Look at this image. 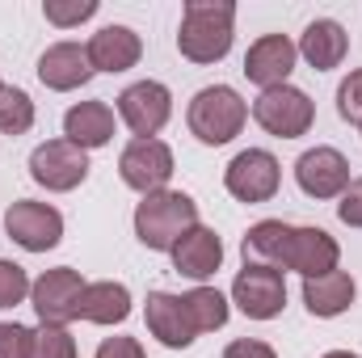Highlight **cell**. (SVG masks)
Instances as JSON below:
<instances>
[{"instance_id": "obj_35", "label": "cell", "mask_w": 362, "mask_h": 358, "mask_svg": "<svg viewBox=\"0 0 362 358\" xmlns=\"http://www.w3.org/2000/svg\"><path fill=\"white\" fill-rule=\"evenodd\" d=\"M358 127H362V122H358Z\"/></svg>"}, {"instance_id": "obj_17", "label": "cell", "mask_w": 362, "mask_h": 358, "mask_svg": "<svg viewBox=\"0 0 362 358\" xmlns=\"http://www.w3.org/2000/svg\"><path fill=\"white\" fill-rule=\"evenodd\" d=\"M144 55V42L131 25H101L89 38V64L93 72H127Z\"/></svg>"}, {"instance_id": "obj_14", "label": "cell", "mask_w": 362, "mask_h": 358, "mask_svg": "<svg viewBox=\"0 0 362 358\" xmlns=\"http://www.w3.org/2000/svg\"><path fill=\"white\" fill-rule=\"evenodd\" d=\"M144 316H148L152 337H156L160 346H169V350H185V346H194V337H198V325H194V316H189V308H185L181 295L152 291Z\"/></svg>"}, {"instance_id": "obj_30", "label": "cell", "mask_w": 362, "mask_h": 358, "mask_svg": "<svg viewBox=\"0 0 362 358\" xmlns=\"http://www.w3.org/2000/svg\"><path fill=\"white\" fill-rule=\"evenodd\" d=\"M337 219L350 224V228H362V178L350 181V190L341 194V202H337Z\"/></svg>"}, {"instance_id": "obj_24", "label": "cell", "mask_w": 362, "mask_h": 358, "mask_svg": "<svg viewBox=\"0 0 362 358\" xmlns=\"http://www.w3.org/2000/svg\"><path fill=\"white\" fill-rule=\"evenodd\" d=\"M30 127H34V101H30V93L4 85L0 89V131L4 135H25Z\"/></svg>"}, {"instance_id": "obj_11", "label": "cell", "mask_w": 362, "mask_h": 358, "mask_svg": "<svg viewBox=\"0 0 362 358\" xmlns=\"http://www.w3.org/2000/svg\"><path fill=\"white\" fill-rule=\"evenodd\" d=\"M118 173L131 190L139 194H156V190H169V178H173V152L169 144L160 139H131L118 156Z\"/></svg>"}, {"instance_id": "obj_6", "label": "cell", "mask_w": 362, "mask_h": 358, "mask_svg": "<svg viewBox=\"0 0 362 358\" xmlns=\"http://www.w3.org/2000/svg\"><path fill=\"white\" fill-rule=\"evenodd\" d=\"M232 304H236L249 321H274V316L286 308V282H282V270L245 262V270H240L236 282H232Z\"/></svg>"}, {"instance_id": "obj_7", "label": "cell", "mask_w": 362, "mask_h": 358, "mask_svg": "<svg viewBox=\"0 0 362 358\" xmlns=\"http://www.w3.org/2000/svg\"><path fill=\"white\" fill-rule=\"evenodd\" d=\"M4 232H8L21 249H30V253H47V249H55L59 236H64V215H59L51 202L21 198V202H13V207L4 211Z\"/></svg>"}, {"instance_id": "obj_33", "label": "cell", "mask_w": 362, "mask_h": 358, "mask_svg": "<svg viewBox=\"0 0 362 358\" xmlns=\"http://www.w3.org/2000/svg\"><path fill=\"white\" fill-rule=\"evenodd\" d=\"M320 358H358V354H350V350H329V354H320Z\"/></svg>"}, {"instance_id": "obj_3", "label": "cell", "mask_w": 362, "mask_h": 358, "mask_svg": "<svg viewBox=\"0 0 362 358\" xmlns=\"http://www.w3.org/2000/svg\"><path fill=\"white\" fill-rule=\"evenodd\" d=\"M194 224H198V202L181 190L144 194V202L135 207V236L156 253H173V245Z\"/></svg>"}, {"instance_id": "obj_23", "label": "cell", "mask_w": 362, "mask_h": 358, "mask_svg": "<svg viewBox=\"0 0 362 358\" xmlns=\"http://www.w3.org/2000/svg\"><path fill=\"white\" fill-rule=\"evenodd\" d=\"M181 299H185V308H189L198 333H215V329L228 325V299H223L215 287H194V291H185Z\"/></svg>"}, {"instance_id": "obj_31", "label": "cell", "mask_w": 362, "mask_h": 358, "mask_svg": "<svg viewBox=\"0 0 362 358\" xmlns=\"http://www.w3.org/2000/svg\"><path fill=\"white\" fill-rule=\"evenodd\" d=\"M93 358H148V354H144V346L135 337H105Z\"/></svg>"}, {"instance_id": "obj_25", "label": "cell", "mask_w": 362, "mask_h": 358, "mask_svg": "<svg viewBox=\"0 0 362 358\" xmlns=\"http://www.w3.org/2000/svg\"><path fill=\"white\" fill-rule=\"evenodd\" d=\"M30 358H76V337L68 333V325H38Z\"/></svg>"}, {"instance_id": "obj_18", "label": "cell", "mask_w": 362, "mask_h": 358, "mask_svg": "<svg viewBox=\"0 0 362 358\" xmlns=\"http://www.w3.org/2000/svg\"><path fill=\"white\" fill-rule=\"evenodd\" d=\"M223 262V241L211 232V228H202V224H194L185 236H181L177 245H173V270L185 274V278H211L215 270Z\"/></svg>"}, {"instance_id": "obj_15", "label": "cell", "mask_w": 362, "mask_h": 358, "mask_svg": "<svg viewBox=\"0 0 362 358\" xmlns=\"http://www.w3.org/2000/svg\"><path fill=\"white\" fill-rule=\"evenodd\" d=\"M295 59H299V47L286 38V34H266L249 47L245 55V76L262 89H278L286 85V76L295 72Z\"/></svg>"}, {"instance_id": "obj_13", "label": "cell", "mask_w": 362, "mask_h": 358, "mask_svg": "<svg viewBox=\"0 0 362 358\" xmlns=\"http://www.w3.org/2000/svg\"><path fill=\"white\" fill-rule=\"evenodd\" d=\"M295 181L308 198H341L350 190V161L337 148H312L295 161Z\"/></svg>"}, {"instance_id": "obj_34", "label": "cell", "mask_w": 362, "mask_h": 358, "mask_svg": "<svg viewBox=\"0 0 362 358\" xmlns=\"http://www.w3.org/2000/svg\"><path fill=\"white\" fill-rule=\"evenodd\" d=\"M0 89H4V85H0Z\"/></svg>"}, {"instance_id": "obj_20", "label": "cell", "mask_w": 362, "mask_h": 358, "mask_svg": "<svg viewBox=\"0 0 362 358\" xmlns=\"http://www.w3.org/2000/svg\"><path fill=\"white\" fill-rule=\"evenodd\" d=\"M346 51H350V34H346L333 17H316V21L303 30V38H299V55H303L316 72L337 68V64L346 59Z\"/></svg>"}, {"instance_id": "obj_16", "label": "cell", "mask_w": 362, "mask_h": 358, "mask_svg": "<svg viewBox=\"0 0 362 358\" xmlns=\"http://www.w3.org/2000/svg\"><path fill=\"white\" fill-rule=\"evenodd\" d=\"M93 76V64H89V47L81 42H55L38 55V81L55 93H68V89H81L89 85Z\"/></svg>"}, {"instance_id": "obj_9", "label": "cell", "mask_w": 362, "mask_h": 358, "mask_svg": "<svg viewBox=\"0 0 362 358\" xmlns=\"http://www.w3.org/2000/svg\"><path fill=\"white\" fill-rule=\"evenodd\" d=\"M278 181H282V169L266 148H249V152H236L232 165L223 169V185L232 198L240 202H270L278 194Z\"/></svg>"}, {"instance_id": "obj_28", "label": "cell", "mask_w": 362, "mask_h": 358, "mask_svg": "<svg viewBox=\"0 0 362 358\" xmlns=\"http://www.w3.org/2000/svg\"><path fill=\"white\" fill-rule=\"evenodd\" d=\"M42 13H47V21H55V25H81V21H89L93 13H97V0H72V4L47 0Z\"/></svg>"}, {"instance_id": "obj_12", "label": "cell", "mask_w": 362, "mask_h": 358, "mask_svg": "<svg viewBox=\"0 0 362 358\" xmlns=\"http://www.w3.org/2000/svg\"><path fill=\"white\" fill-rule=\"evenodd\" d=\"M118 114L135 131V139H156V131L173 114V93L160 81H139V85L118 93Z\"/></svg>"}, {"instance_id": "obj_29", "label": "cell", "mask_w": 362, "mask_h": 358, "mask_svg": "<svg viewBox=\"0 0 362 358\" xmlns=\"http://www.w3.org/2000/svg\"><path fill=\"white\" fill-rule=\"evenodd\" d=\"M337 114L346 122H362V68L341 81V89H337Z\"/></svg>"}, {"instance_id": "obj_8", "label": "cell", "mask_w": 362, "mask_h": 358, "mask_svg": "<svg viewBox=\"0 0 362 358\" xmlns=\"http://www.w3.org/2000/svg\"><path fill=\"white\" fill-rule=\"evenodd\" d=\"M30 178L38 185H47V190H55V194L76 190L81 181L89 178V152L68 144V139H47L30 156Z\"/></svg>"}, {"instance_id": "obj_32", "label": "cell", "mask_w": 362, "mask_h": 358, "mask_svg": "<svg viewBox=\"0 0 362 358\" xmlns=\"http://www.w3.org/2000/svg\"><path fill=\"white\" fill-rule=\"evenodd\" d=\"M223 358H278V354H274V346L257 342V337H240L223 350Z\"/></svg>"}, {"instance_id": "obj_22", "label": "cell", "mask_w": 362, "mask_h": 358, "mask_svg": "<svg viewBox=\"0 0 362 358\" xmlns=\"http://www.w3.org/2000/svg\"><path fill=\"white\" fill-rule=\"evenodd\" d=\"M354 278L346 274V270H329V274H320V278H303V304H308V312L312 316H341L350 304H354Z\"/></svg>"}, {"instance_id": "obj_1", "label": "cell", "mask_w": 362, "mask_h": 358, "mask_svg": "<svg viewBox=\"0 0 362 358\" xmlns=\"http://www.w3.org/2000/svg\"><path fill=\"white\" fill-rule=\"evenodd\" d=\"M245 262L274 270H295L303 278H320L341 262V245L325 232V228H295L282 219H262L245 232L240 241Z\"/></svg>"}, {"instance_id": "obj_5", "label": "cell", "mask_w": 362, "mask_h": 358, "mask_svg": "<svg viewBox=\"0 0 362 358\" xmlns=\"http://www.w3.org/2000/svg\"><path fill=\"white\" fill-rule=\"evenodd\" d=\"M253 118H257L262 131H270L278 139H299V135H308V127L316 118V105L303 89L278 85V89H262V97L253 101Z\"/></svg>"}, {"instance_id": "obj_26", "label": "cell", "mask_w": 362, "mask_h": 358, "mask_svg": "<svg viewBox=\"0 0 362 358\" xmlns=\"http://www.w3.org/2000/svg\"><path fill=\"white\" fill-rule=\"evenodd\" d=\"M30 278H25V270L17 266V262H4L0 258V308H17L25 295H30Z\"/></svg>"}, {"instance_id": "obj_19", "label": "cell", "mask_w": 362, "mask_h": 358, "mask_svg": "<svg viewBox=\"0 0 362 358\" xmlns=\"http://www.w3.org/2000/svg\"><path fill=\"white\" fill-rule=\"evenodd\" d=\"M64 135L68 144L76 148H105L114 139V110L105 101H76L68 114H64Z\"/></svg>"}, {"instance_id": "obj_21", "label": "cell", "mask_w": 362, "mask_h": 358, "mask_svg": "<svg viewBox=\"0 0 362 358\" xmlns=\"http://www.w3.org/2000/svg\"><path fill=\"white\" fill-rule=\"evenodd\" d=\"M131 316V291L122 282H85L81 304H76V321H93V325H122Z\"/></svg>"}, {"instance_id": "obj_2", "label": "cell", "mask_w": 362, "mask_h": 358, "mask_svg": "<svg viewBox=\"0 0 362 358\" xmlns=\"http://www.w3.org/2000/svg\"><path fill=\"white\" fill-rule=\"evenodd\" d=\"M236 4L232 0H189L181 13L177 51L189 64H219L232 51Z\"/></svg>"}, {"instance_id": "obj_4", "label": "cell", "mask_w": 362, "mask_h": 358, "mask_svg": "<svg viewBox=\"0 0 362 358\" xmlns=\"http://www.w3.org/2000/svg\"><path fill=\"white\" fill-rule=\"evenodd\" d=\"M245 118H249V105H245V97L232 85H206V89H198L194 101H189V114H185L189 131L202 144H211V148L232 144L240 135Z\"/></svg>"}, {"instance_id": "obj_10", "label": "cell", "mask_w": 362, "mask_h": 358, "mask_svg": "<svg viewBox=\"0 0 362 358\" xmlns=\"http://www.w3.org/2000/svg\"><path fill=\"white\" fill-rule=\"evenodd\" d=\"M81 291H85V278H81V270H72V266L38 274L34 287H30V299H34L38 321L42 325H68V321H76Z\"/></svg>"}, {"instance_id": "obj_27", "label": "cell", "mask_w": 362, "mask_h": 358, "mask_svg": "<svg viewBox=\"0 0 362 358\" xmlns=\"http://www.w3.org/2000/svg\"><path fill=\"white\" fill-rule=\"evenodd\" d=\"M30 346H34V329L17 321H0V358H30Z\"/></svg>"}]
</instances>
